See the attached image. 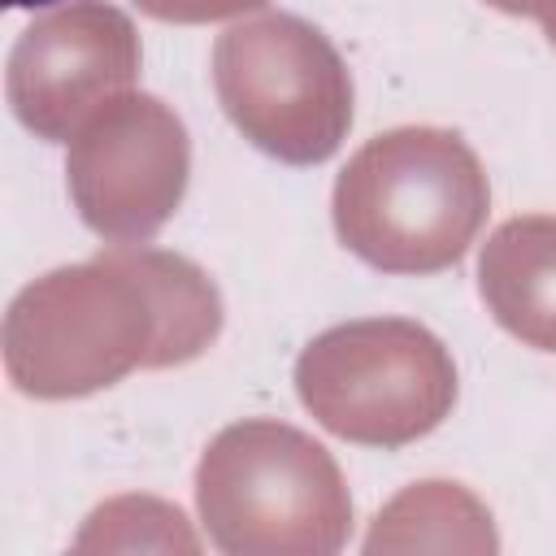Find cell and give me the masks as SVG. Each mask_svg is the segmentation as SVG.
I'll list each match as a JSON object with an SVG mask.
<instances>
[{"label":"cell","mask_w":556,"mask_h":556,"mask_svg":"<svg viewBox=\"0 0 556 556\" xmlns=\"http://www.w3.org/2000/svg\"><path fill=\"white\" fill-rule=\"evenodd\" d=\"M135 74L139 35L130 17L104 0H74L17 35L4 91L26 130L39 139H74V130L122 96Z\"/></svg>","instance_id":"cell-7"},{"label":"cell","mask_w":556,"mask_h":556,"mask_svg":"<svg viewBox=\"0 0 556 556\" xmlns=\"http://www.w3.org/2000/svg\"><path fill=\"white\" fill-rule=\"evenodd\" d=\"M222 334L213 278L161 248L113 243L22 287L4 313V369L30 400H78L135 369H174Z\"/></svg>","instance_id":"cell-1"},{"label":"cell","mask_w":556,"mask_h":556,"mask_svg":"<svg viewBox=\"0 0 556 556\" xmlns=\"http://www.w3.org/2000/svg\"><path fill=\"white\" fill-rule=\"evenodd\" d=\"M295 391L330 434L365 447H404L452 413L456 365L426 326L365 317L321 330L300 352Z\"/></svg>","instance_id":"cell-4"},{"label":"cell","mask_w":556,"mask_h":556,"mask_svg":"<svg viewBox=\"0 0 556 556\" xmlns=\"http://www.w3.org/2000/svg\"><path fill=\"white\" fill-rule=\"evenodd\" d=\"M495 552L491 513L456 482H417L400 491L374 521L365 552Z\"/></svg>","instance_id":"cell-9"},{"label":"cell","mask_w":556,"mask_h":556,"mask_svg":"<svg viewBox=\"0 0 556 556\" xmlns=\"http://www.w3.org/2000/svg\"><path fill=\"white\" fill-rule=\"evenodd\" d=\"M9 9H43V4H61V0H4Z\"/></svg>","instance_id":"cell-13"},{"label":"cell","mask_w":556,"mask_h":556,"mask_svg":"<svg viewBox=\"0 0 556 556\" xmlns=\"http://www.w3.org/2000/svg\"><path fill=\"white\" fill-rule=\"evenodd\" d=\"M491 187L478 152L443 126L374 135L334 182V235L382 274H439L478 239Z\"/></svg>","instance_id":"cell-2"},{"label":"cell","mask_w":556,"mask_h":556,"mask_svg":"<svg viewBox=\"0 0 556 556\" xmlns=\"http://www.w3.org/2000/svg\"><path fill=\"white\" fill-rule=\"evenodd\" d=\"M491 9H500V13H513V17H526V0H486Z\"/></svg>","instance_id":"cell-12"},{"label":"cell","mask_w":556,"mask_h":556,"mask_svg":"<svg viewBox=\"0 0 556 556\" xmlns=\"http://www.w3.org/2000/svg\"><path fill=\"white\" fill-rule=\"evenodd\" d=\"M213 87L235 130L287 165L334 156L352 126L348 65L295 13L235 22L213 48Z\"/></svg>","instance_id":"cell-5"},{"label":"cell","mask_w":556,"mask_h":556,"mask_svg":"<svg viewBox=\"0 0 556 556\" xmlns=\"http://www.w3.org/2000/svg\"><path fill=\"white\" fill-rule=\"evenodd\" d=\"M526 17H534L547 35V43L556 48V0H526Z\"/></svg>","instance_id":"cell-11"},{"label":"cell","mask_w":556,"mask_h":556,"mask_svg":"<svg viewBox=\"0 0 556 556\" xmlns=\"http://www.w3.org/2000/svg\"><path fill=\"white\" fill-rule=\"evenodd\" d=\"M478 291L513 339L539 352H556V217H508L482 243Z\"/></svg>","instance_id":"cell-8"},{"label":"cell","mask_w":556,"mask_h":556,"mask_svg":"<svg viewBox=\"0 0 556 556\" xmlns=\"http://www.w3.org/2000/svg\"><path fill=\"white\" fill-rule=\"evenodd\" d=\"M191 139L182 117L148 96L122 91L70 139L65 178L87 230L109 243H148L182 204Z\"/></svg>","instance_id":"cell-6"},{"label":"cell","mask_w":556,"mask_h":556,"mask_svg":"<svg viewBox=\"0 0 556 556\" xmlns=\"http://www.w3.org/2000/svg\"><path fill=\"white\" fill-rule=\"evenodd\" d=\"M139 13L156 17V22H174V26H200V22H226L239 13L261 9L265 0H135Z\"/></svg>","instance_id":"cell-10"},{"label":"cell","mask_w":556,"mask_h":556,"mask_svg":"<svg viewBox=\"0 0 556 556\" xmlns=\"http://www.w3.org/2000/svg\"><path fill=\"white\" fill-rule=\"evenodd\" d=\"M195 504L208 539L230 556H330L352 530L334 456L269 417L235 421L204 447Z\"/></svg>","instance_id":"cell-3"}]
</instances>
